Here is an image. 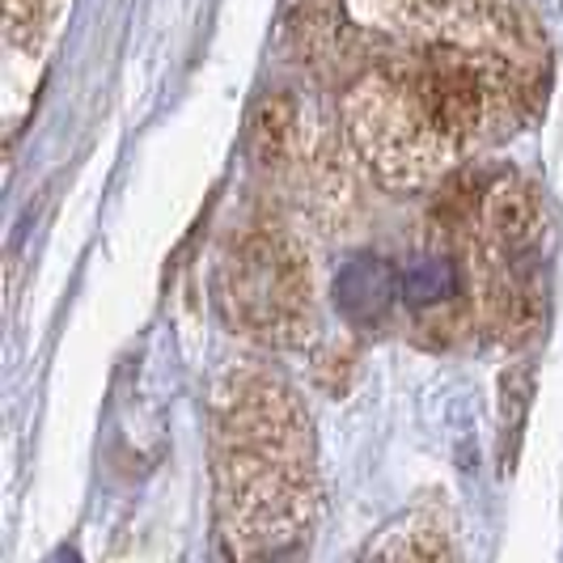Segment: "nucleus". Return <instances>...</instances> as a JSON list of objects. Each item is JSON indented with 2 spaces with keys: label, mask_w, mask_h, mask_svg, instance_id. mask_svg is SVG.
I'll return each mask as SVG.
<instances>
[{
  "label": "nucleus",
  "mask_w": 563,
  "mask_h": 563,
  "mask_svg": "<svg viewBox=\"0 0 563 563\" xmlns=\"http://www.w3.org/2000/svg\"><path fill=\"white\" fill-rule=\"evenodd\" d=\"M217 521L233 563H288L310 534V420L272 373H233L212 398Z\"/></svg>",
  "instance_id": "2"
},
{
  "label": "nucleus",
  "mask_w": 563,
  "mask_h": 563,
  "mask_svg": "<svg viewBox=\"0 0 563 563\" xmlns=\"http://www.w3.org/2000/svg\"><path fill=\"white\" fill-rule=\"evenodd\" d=\"M361 563H457V551L432 512H407L368 542Z\"/></svg>",
  "instance_id": "4"
},
{
  "label": "nucleus",
  "mask_w": 563,
  "mask_h": 563,
  "mask_svg": "<svg viewBox=\"0 0 563 563\" xmlns=\"http://www.w3.org/2000/svg\"><path fill=\"white\" fill-rule=\"evenodd\" d=\"M217 297L229 327L246 339L288 347L310 331V267L306 251L280 225H254L229 246Z\"/></svg>",
  "instance_id": "3"
},
{
  "label": "nucleus",
  "mask_w": 563,
  "mask_h": 563,
  "mask_svg": "<svg viewBox=\"0 0 563 563\" xmlns=\"http://www.w3.org/2000/svg\"><path fill=\"white\" fill-rule=\"evenodd\" d=\"M4 22L13 38H26L47 22V0H4Z\"/></svg>",
  "instance_id": "6"
},
{
  "label": "nucleus",
  "mask_w": 563,
  "mask_h": 563,
  "mask_svg": "<svg viewBox=\"0 0 563 563\" xmlns=\"http://www.w3.org/2000/svg\"><path fill=\"white\" fill-rule=\"evenodd\" d=\"M301 111L288 93H263L251 111V157L263 169H280L297 153Z\"/></svg>",
  "instance_id": "5"
},
{
  "label": "nucleus",
  "mask_w": 563,
  "mask_h": 563,
  "mask_svg": "<svg viewBox=\"0 0 563 563\" xmlns=\"http://www.w3.org/2000/svg\"><path fill=\"white\" fill-rule=\"evenodd\" d=\"M398 43L347 85V132L390 191L441 187L542 98L547 47L517 0H382Z\"/></svg>",
  "instance_id": "1"
}]
</instances>
